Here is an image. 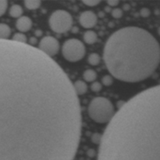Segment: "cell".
I'll return each instance as SVG.
<instances>
[{
    "label": "cell",
    "instance_id": "1",
    "mask_svg": "<svg viewBox=\"0 0 160 160\" xmlns=\"http://www.w3.org/2000/svg\"><path fill=\"white\" fill-rule=\"evenodd\" d=\"M81 124L60 66L29 44L0 40V160H73Z\"/></svg>",
    "mask_w": 160,
    "mask_h": 160
},
{
    "label": "cell",
    "instance_id": "2",
    "mask_svg": "<svg viewBox=\"0 0 160 160\" xmlns=\"http://www.w3.org/2000/svg\"><path fill=\"white\" fill-rule=\"evenodd\" d=\"M98 160H160V84L121 106L102 136Z\"/></svg>",
    "mask_w": 160,
    "mask_h": 160
},
{
    "label": "cell",
    "instance_id": "3",
    "mask_svg": "<svg viewBox=\"0 0 160 160\" xmlns=\"http://www.w3.org/2000/svg\"><path fill=\"white\" fill-rule=\"evenodd\" d=\"M106 68L112 77L128 83L149 78L160 62V45L143 28L126 27L111 34L103 51Z\"/></svg>",
    "mask_w": 160,
    "mask_h": 160
},
{
    "label": "cell",
    "instance_id": "4",
    "mask_svg": "<svg viewBox=\"0 0 160 160\" xmlns=\"http://www.w3.org/2000/svg\"><path fill=\"white\" fill-rule=\"evenodd\" d=\"M88 112L90 118L98 123H109L115 115L112 103L104 97L93 98L89 103Z\"/></svg>",
    "mask_w": 160,
    "mask_h": 160
},
{
    "label": "cell",
    "instance_id": "5",
    "mask_svg": "<svg viewBox=\"0 0 160 160\" xmlns=\"http://www.w3.org/2000/svg\"><path fill=\"white\" fill-rule=\"evenodd\" d=\"M48 22L53 31L58 34H62L71 29L73 19L67 11L58 9L52 13Z\"/></svg>",
    "mask_w": 160,
    "mask_h": 160
},
{
    "label": "cell",
    "instance_id": "6",
    "mask_svg": "<svg viewBox=\"0 0 160 160\" xmlns=\"http://www.w3.org/2000/svg\"><path fill=\"white\" fill-rule=\"evenodd\" d=\"M63 57L70 62H78L85 55V46L80 40L71 38L66 41L62 47Z\"/></svg>",
    "mask_w": 160,
    "mask_h": 160
},
{
    "label": "cell",
    "instance_id": "7",
    "mask_svg": "<svg viewBox=\"0 0 160 160\" xmlns=\"http://www.w3.org/2000/svg\"><path fill=\"white\" fill-rule=\"evenodd\" d=\"M38 49L49 57H52L59 50V43L55 38L45 36L41 39L38 44Z\"/></svg>",
    "mask_w": 160,
    "mask_h": 160
},
{
    "label": "cell",
    "instance_id": "8",
    "mask_svg": "<svg viewBox=\"0 0 160 160\" xmlns=\"http://www.w3.org/2000/svg\"><path fill=\"white\" fill-rule=\"evenodd\" d=\"M79 23L83 28L90 29L96 24L97 16L92 11H84L80 16Z\"/></svg>",
    "mask_w": 160,
    "mask_h": 160
},
{
    "label": "cell",
    "instance_id": "9",
    "mask_svg": "<svg viewBox=\"0 0 160 160\" xmlns=\"http://www.w3.org/2000/svg\"><path fill=\"white\" fill-rule=\"evenodd\" d=\"M31 27H32V20L26 16L20 17V18L17 19L16 22V28L21 33L28 31L31 29Z\"/></svg>",
    "mask_w": 160,
    "mask_h": 160
},
{
    "label": "cell",
    "instance_id": "10",
    "mask_svg": "<svg viewBox=\"0 0 160 160\" xmlns=\"http://www.w3.org/2000/svg\"><path fill=\"white\" fill-rule=\"evenodd\" d=\"M73 89L78 95H83L85 94L88 91V85L86 84V82L84 81H75L74 84H73Z\"/></svg>",
    "mask_w": 160,
    "mask_h": 160
},
{
    "label": "cell",
    "instance_id": "11",
    "mask_svg": "<svg viewBox=\"0 0 160 160\" xmlns=\"http://www.w3.org/2000/svg\"><path fill=\"white\" fill-rule=\"evenodd\" d=\"M83 38L85 43L88 44V45H92V44L95 43L98 39V36L95 31H88L84 34Z\"/></svg>",
    "mask_w": 160,
    "mask_h": 160
},
{
    "label": "cell",
    "instance_id": "12",
    "mask_svg": "<svg viewBox=\"0 0 160 160\" xmlns=\"http://www.w3.org/2000/svg\"><path fill=\"white\" fill-rule=\"evenodd\" d=\"M11 34V29L9 25L0 23V40H8Z\"/></svg>",
    "mask_w": 160,
    "mask_h": 160
},
{
    "label": "cell",
    "instance_id": "13",
    "mask_svg": "<svg viewBox=\"0 0 160 160\" xmlns=\"http://www.w3.org/2000/svg\"><path fill=\"white\" fill-rule=\"evenodd\" d=\"M9 16L14 18H20L22 17V13H23V8L20 6V5H12L10 7L9 11Z\"/></svg>",
    "mask_w": 160,
    "mask_h": 160
},
{
    "label": "cell",
    "instance_id": "14",
    "mask_svg": "<svg viewBox=\"0 0 160 160\" xmlns=\"http://www.w3.org/2000/svg\"><path fill=\"white\" fill-rule=\"evenodd\" d=\"M83 78H84V81H87V82H94L97 78V73L95 70L89 69V70H85L84 72Z\"/></svg>",
    "mask_w": 160,
    "mask_h": 160
},
{
    "label": "cell",
    "instance_id": "15",
    "mask_svg": "<svg viewBox=\"0 0 160 160\" xmlns=\"http://www.w3.org/2000/svg\"><path fill=\"white\" fill-rule=\"evenodd\" d=\"M41 4H42V2L39 1V0H27V1H24V6H26L27 9H30V10L38 9Z\"/></svg>",
    "mask_w": 160,
    "mask_h": 160
},
{
    "label": "cell",
    "instance_id": "16",
    "mask_svg": "<svg viewBox=\"0 0 160 160\" xmlns=\"http://www.w3.org/2000/svg\"><path fill=\"white\" fill-rule=\"evenodd\" d=\"M12 41L18 42V43H27L28 39H27L26 35L23 33L17 32L16 34H14V35L12 36Z\"/></svg>",
    "mask_w": 160,
    "mask_h": 160
},
{
    "label": "cell",
    "instance_id": "17",
    "mask_svg": "<svg viewBox=\"0 0 160 160\" xmlns=\"http://www.w3.org/2000/svg\"><path fill=\"white\" fill-rule=\"evenodd\" d=\"M88 61L89 64L92 66H97L99 64L100 62V56L96 53H92L90 56H88Z\"/></svg>",
    "mask_w": 160,
    "mask_h": 160
},
{
    "label": "cell",
    "instance_id": "18",
    "mask_svg": "<svg viewBox=\"0 0 160 160\" xmlns=\"http://www.w3.org/2000/svg\"><path fill=\"white\" fill-rule=\"evenodd\" d=\"M8 7V2L6 0H0V17L6 12Z\"/></svg>",
    "mask_w": 160,
    "mask_h": 160
},
{
    "label": "cell",
    "instance_id": "19",
    "mask_svg": "<svg viewBox=\"0 0 160 160\" xmlns=\"http://www.w3.org/2000/svg\"><path fill=\"white\" fill-rule=\"evenodd\" d=\"M102 82L105 86H109L112 84V78L110 75H106L102 79Z\"/></svg>",
    "mask_w": 160,
    "mask_h": 160
},
{
    "label": "cell",
    "instance_id": "20",
    "mask_svg": "<svg viewBox=\"0 0 160 160\" xmlns=\"http://www.w3.org/2000/svg\"><path fill=\"white\" fill-rule=\"evenodd\" d=\"M102 84L99 82H97V81L92 82V85H91V89H92V91H93L95 92H100L102 90Z\"/></svg>",
    "mask_w": 160,
    "mask_h": 160
},
{
    "label": "cell",
    "instance_id": "21",
    "mask_svg": "<svg viewBox=\"0 0 160 160\" xmlns=\"http://www.w3.org/2000/svg\"><path fill=\"white\" fill-rule=\"evenodd\" d=\"M112 16L114 18H120L123 16V11H122V9H119V8H116L112 11Z\"/></svg>",
    "mask_w": 160,
    "mask_h": 160
},
{
    "label": "cell",
    "instance_id": "22",
    "mask_svg": "<svg viewBox=\"0 0 160 160\" xmlns=\"http://www.w3.org/2000/svg\"><path fill=\"white\" fill-rule=\"evenodd\" d=\"M101 2V1H95V0H84L83 3L88 6H95Z\"/></svg>",
    "mask_w": 160,
    "mask_h": 160
},
{
    "label": "cell",
    "instance_id": "23",
    "mask_svg": "<svg viewBox=\"0 0 160 160\" xmlns=\"http://www.w3.org/2000/svg\"><path fill=\"white\" fill-rule=\"evenodd\" d=\"M119 3H120V2L116 1V0H111V1L107 2V4L109 5V6H117Z\"/></svg>",
    "mask_w": 160,
    "mask_h": 160
},
{
    "label": "cell",
    "instance_id": "24",
    "mask_svg": "<svg viewBox=\"0 0 160 160\" xmlns=\"http://www.w3.org/2000/svg\"><path fill=\"white\" fill-rule=\"evenodd\" d=\"M141 14L143 17H147V16L149 15V10L148 9H143L141 10Z\"/></svg>",
    "mask_w": 160,
    "mask_h": 160
},
{
    "label": "cell",
    "instance_id": "25",
    "mask_svg": "<svg viewBox=\"0 0 160 160\" xmlns=\"http://www.w3.org/2000/svg\"><path fill=\"white\" fill-rule=\"evenodd\" d=\"M159 35H160V28H159Z\"/></svg>",
    "mask_w": 160,
    "mask_h": 160
}]
</instances>
